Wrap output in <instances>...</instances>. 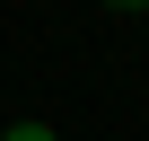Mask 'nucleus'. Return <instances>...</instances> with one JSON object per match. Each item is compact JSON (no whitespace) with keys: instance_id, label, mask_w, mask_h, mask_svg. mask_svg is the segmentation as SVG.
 <instances>
[{"instance_id":"1","label":"nucleus","mask_w":149,"mask_h":141,"mask_svg":"<svg viewBox=\"0 0 149 141\" xmlns=\"http://www.w3.org/2000/svg\"><path fill=\"white\" fill-rule=\"evenodd\" d=\"M0 141H61V132H53V123H9Z\"/></svg>"},{"instance_id":"2","label":"nucleus","mask_w":149,"mask_h":141,"mask_svg":"<svg viewBox=\"0 0 149 141\" xmlns=\"http://www.w3.org/2000/svg\"><path fill=\"white\" fill-rule=\"evenodd\" d=\"M105 9H149V0H105Z\"/></svg>"},{"instance_id":"3","label":"nucleus","mask_w":149,"mask_h":141,"mask_svg":"<svg viewBox=\"0 0 149 141\" xmlns=\"http://www.w3.org/2000/svg\"><path fill=\"white\" fill-rule=\"evenodd\" d=\"M140 18H149V9H140Z\"/></svg>"}]
</instances>
